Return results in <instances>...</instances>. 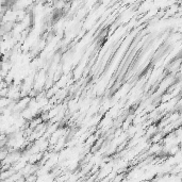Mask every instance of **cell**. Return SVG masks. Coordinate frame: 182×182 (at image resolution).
<instances>
[{"label":"cell","mask_w":182,"mask_h":182,"mask_svg":"<svg viewBox=\"0 0 182 182\" xmlns=\"http://www.w3.org/2000/svg\"><path fill=\"white\" fill-rule=\"evenodd\" d=\"M164 137V134L161 131H158L150 137V143H162V140Z\"/></svg>","instance_id":"1"},{"label":"cell","mask_w":182,"mask_h":182,"mask_svg":"<svg viewBox=\"0 0 182 182\" xmlns=\"http://www.w3.org/2000/svg\"><path fill=\"white\" fill-rule=\"evenodd\" d=\"M11 99L9 98L8 96H3V97H0V110L3 109V108H6L11 103Z\"/></svg>","instance_id":"2"},{"label":"cell","mask_w":182,"mask_h":182,"mask_svg":"<svg viewBox=\"0 0 182 182\" xmlns=\"http://www.w3.org/2000/svg\"><path fill=\"white\" fill-rule=\"evenodd\" d=\"M0 164H1V161H0Z\"/></svg>","instance_id":"3"}]
</instances>
